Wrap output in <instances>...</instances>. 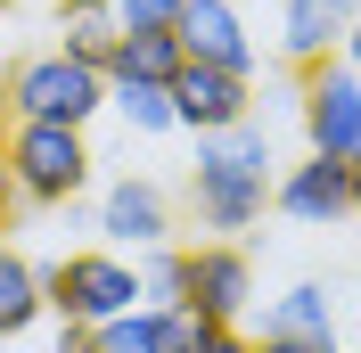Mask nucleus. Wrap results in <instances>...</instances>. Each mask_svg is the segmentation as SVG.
<instances>
[{"mask_svg":"<svg viewBox=\"0 0 361 353\" xmlns=\"http://www.w3.org/2000/svg\"><path fill=\"white\" fill-rule=\"evenodd\" d=\"M271 181H279V148H271V124H230V132H197V164H189V205H197V230L214 239H238L255 230L271 205Z\"/></svg>","mask_w":361,"mask_h":353,"instance_id":"obj_1","label":"nucleus"},{"mask_svg":"<svg viewBox=\"0 0 361 353\" xmlns=\"http://www.w3.org/2000/svg\"><path fill=\"white\" fill-rule=\"evenodd\" d=\"M8 181H17V205H42V214H58L66 198H82L90 189V132L82 124H8Z\"/></svg>","mask_w":361,"mask_h":353,"instance_id":"obj_2","label":"nucleus"},{"mask_svg":"<svg viewBox=\"0 0 361 353\" xmlns=\"http://www.w3.org/2000/svg\"><path fill=\"white\" fill-rule=\"evenodd\" d=\"M99 107H107V66H82V58H66L58 42L8 66V115H17V124H82L90 132Z\"/></svg>","mask_w":361,"mask_h":353,"instance_id":"obj_3","label":"nucleus"},{"mask_svg":"<svg viewBox=\"0 0 361 353\" xmlns=\"http://www.w3.org/2000/svg\"><path fill=\"white\" fill-rule=\"evenodd\" d=\"M42 296L58 321H115V312L148 304V287H140V255H115V246H74L58 263H42Z\"/></svg>","mask_w":361,"mask_h":353,"instance_id":"obj_4","label":"nucleus"},{"mask_svg":"<svg viewBox=\"0 0 361 353\" xmlns=\"http://www.w3.org/2000/svg\"><path fill=\"white\" fill-rule=\"evenodd\" d=\"M295 124H304V148H320V156L361 148V66L353 58H320V66L295 74Z\"/></svg>","mask_w":361,"mask_h":353,"instance_id":"obj_5","label":"nucleus"},{"mask_svg":"<svg viewBox=\"0 0 361 353\" xmlns=\"http://www.w3.org/2000/svg\"><path fill=\"white\" fill-rule=\"evenodd\" d=\"M189 304H197L214 329H238V321L255 312V255L238 239L189 246Z\"/></svg>","mask_w":361,"mask_h":353,"instance_id":"obj_6","label":"nucleus"},{"mask_svg":"<svg viewBox=\"0 0 361 353\" xmlns=\"http://www.w3.org/2000/svg\"><path fill=\"white\" fill-rule=\"evenodd\" d=\"M247 115H255V74L180 58V74H173V124L180 132H230V124H247Z\"/></svg>","mask_w":361,"mask_h":353,"instance_id":"obj_7","label":"nucleus"},{"mask_svg":"<svg viewBox=\"0 0 361 353\" xmlns=\"http://www.w3.org/2000/svg\"><path fill=\"white\" fill-rule=\"evenodd\" d=\"M164 239H173V198H164L157 181L123 173V181L99 189V246H115V255H148V246H164Z\"/></svg>","mask_w":361,"mask_h":353,"instance_id":"obj_8","label":"nucleus"},{"mask_svg":"<svg viewBox=\"0 0 361 353\" xmlns=\"http://www.w3.org/2000/svg\"><path fill=\"white\" fill-rule=\"evenodd\" d=\"M173 33H180V49H189L197 66H230V74L263 66V42L247 33V0H189Z\"/></svg>","mask_w":361,"mask_h":353,"instance_id":"obj_9","label":"nucleus"},{"mask_svg":"<svg viewBox=\"0 0 361 353\" xmlns=\"http://www.w3.org/2000/svg\"><path fill=\"white\" fill-rule=\"evenodd\" d=\"M271 205H279L288 222H304V230H329V222H345V214H353L345 156L304 148V164H279V181H271Z\"/></svg>","mask_w":361,"mask_h":353,"instance_id":"obj_10","label":"nucleus"},{"mask_svg":"<svg viewBox=\"0 0 361 353\" xmlns=\"http://www.w3.org/2000/svg\"><path fill=\"white\" fill-rule=\"evenodd\" d=\"M361 25V0H279V58L295 74L320 58H345V33Z\"/></svg>","mask_w":361,"mask_h":353,"instance_id":"obj_11","label":"nucleus"},{"mask_svg":"<svg viewBox=\"0 0 361 353\" xmlns=\"http://www.w3.org/2000/svg\"><path fill=\"white\" fill-rule=\"evenodd\" d=\"M58 49L82 58V66H107L115 42H123V17H115V0H58V17H49Z\"/></svg>","mask_w":361,"mask_h":353,"instance_id":"obj_12","label":"nucleus"},{"mask_svg":"<svg viewBox=\"0 0 361 353\" xmlns=\"http://www.w3.org/2000/svg\"><path fill=\"white\" fill-rule=\"evenodd\" d=\"M263 337H304V345H337V304L320 280H295L288 296L263 304Z\"/></svg>","mask_w":361,"mask_h":353,"instance_id":"obj_13","label":"nucleus"},{"mask_svg":"<svg viewBox=\"0 0 361 353\" xmlns=\"http://www.w3.org/2000/svg\"><path fill=\"white\" fill-rule=\"evenodd\" d=\"M49 312V296H42V263L33 255H17V246L0 239V345H17L33 321Z\"/></svg>","mask_w":361,"mask_h":353,"instance_id":"obj_14","label":"nucleus"},{"mask_svg":"<svg viewBox=\"0 0 361 353\" xmlns=\"http://www.w3.org/2000/svg\"><path fill=\"white\" fill-rule=\"evenodd\" d=\"M180 58H189V49H180V33H123V42H115V58H107V74H115V83H173Z\"/></svg>","mask_w":361,"mask_h":353,"instance_id":"obj_15","label":"nucleus"},{"mask_svg":"<svg viewBox=\"0 0 361 353\" xmlns=\"http://www.w3.org/2000/svg\"><path fill=\"white\" fill-rule=\"evenodd\" d=\"M107 107L132 124L140 140H164V132H180L173 124V83H115L107 74Z\"/></svg>","mask_w":361,"mask_h":353,"instance_id":"obj_16","label":"nucleus"},{"mask_svg":"<svg viewBox=\"0 0 361 353\" xmlns=\"http://www.w3.org/2000/svg\"><path fill=\"white\" fill-rule=\"evenodd\" d=\"M140 287H148V304H180V296H189V246H148V255H140Z\"/></svg>","mask_w":361,"mask_h":353,"instance_id":"obj_17","label":"nucleus"},{"mask_svg":"<svg viewBox=\"0 0 361 353\" xmlns=\"http://www.w3.org/2000/svg\"><path fill=\"white\" fill-rule=\"evenodd\" d=\"M180 8L189 0H115V17H123V33H173Z\"/></svg>","mask_w":361,"mask_h":353,"instance_id":"obj_18","label":"nucleus"},{"mask_svg":"<svg viewBox=\"0 0 361 353\" xmlns=\"http://www.w3.org/2000/svg\"><path fill=\"white\" fill-rule=\"evenodd\" d=\"M49 353H99V329L90 321H58V345Z\"/></svg>","mask_w":361,"mask_h":353,"instance_id":"obj_19","label":"nucleus"},{"mask_svg":"<svg viewBox=\"0 0 361 353\" xmlns=\"http://www.w3.org/2000/svg\"><path fill=\"white\" fill-rule=\"evenodd\" d=\"M247 353H345V345H304V337H255Z\"/></svg>","mask_w":361,"mask_h":353,"instance_id":"obj_20","label":"nucleus"},{"mask_svg":"<svg viewBox=\"0 0 361 353\" xmlns=\"http://www.w3.org/2000/svg\"><path fill=\"white\" fill-rule=\"evenodd\" d=\"M247 345H255V337H238V329H214V337H205L197 353H247Z\"/></svg>","mask_w":361,"mask_h":353,"instance_id":"obj_21","label":"nucleus"},{"mask_svg":"<svg viewBox=\"0 0 361 353\" xmlns=\"http://www.w3.org/2000/svg\"><path fill=\"white\" fill-rule=\"evenodd\" d=\"M8 214H17V181H8V156H0V230H8Z\"/></svg>","mask_w":361,"mask_h":353,"instance_id":"obj_22","label":"nucleus"},{"mask_svg":"<svg viewBox=\"0 0 361 353\" xmlns=\"http://www.w3.org/2000/svg\"><path fill=\"white\" fill-rule=\"evenodd\" d=\"M345 189H353V214H361V148L345 156Z\"/></svg>","mask_w":361,"mask_h":353,"instance_id":"obj_23","label":"nucleus"},{"mask_svg":"<svg viewBox=\"0 0 361 353\" xmlns=\"http://www.w3.org/2000/svg\"><path fill=\"white\" fill-rule=\"evenodd\" d=\"M8 124H17V115H8V90H0V148H8Z\"/></svg>","mask_w":361,"mask_h":353,"instance_id":"obj_24","label":"nucleus"},{"mask_svg":"<svg viewBox=\"0 0 361 353\" xmlns=\"http://www.w3.org/2000/svg\"><path fill=\"white\" fill-rule=\"evenodd\" d=\"M345 58H353V66H361V25H353V33H345Z\"/></svg>","mask_w":361,"mask_h":353,"instance_id":"obj_25","label":"nucleus"},{"mask_svg":"<svg viewBox=\"0 0 361 353\" xmlns=\"http://www.w3.org/2000/svg\"><path fill=\"white\" fill-rule=\"evenodd\" d=\"M8 66H17V58H8V42H0V90H8Z\"/></svg>","mask_w":361,"mask_h":353,"instance_id":"obj_26","label":"nucleus"},{"mask_svg":"<svg viewBox=\"0 0 361 353\" xmlns=\"http://www.w3.org/2000/svg\"><path fill=\"white\" fill-rule=\"evenodd\" d=\"M8 8H17V0H0V17H8Z\"/></svg>","mask_w":361,"mask_h":353,"instance_id":"obj_27","label":"nucleus"}]
</instances>
